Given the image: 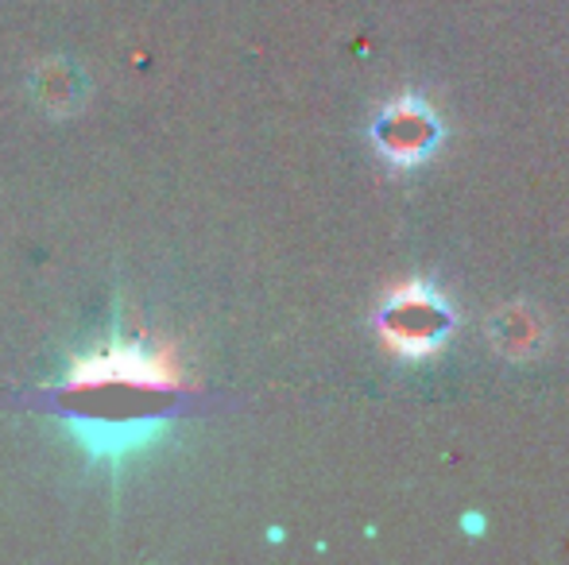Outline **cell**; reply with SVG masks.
Segmentation results:
<instances>
[{
    "instance_id": "cell-4",
    "label": "cell",
    "mask_w": 569,
    "mask_h": 565,
    "mask_svg": "<svg viewBox=\"0 0 569 565\" xmlns=\"http://www.w3.org/2000/svg\"><path fill=\"white\" fill-rule=\"evenodd\" d=\"M500 325H508L511 337L503 341V349H516V345H527V317L523 314H511V317H500Z\"/></svg>"
},
{
    "instance_id": "cell-3",
    "label": "cell",
    "mask_w": 569,
    "mask_h": 565,
    "mask_svg": "<svg viewBox=\"0 0 569 565\" xmlns=\"http://www.w3.org/2000/svg\"><path fill=\"white\" fill-rule=\"evenodd\" d=\"M78 380H124V384H148V387H163L171 384V369H167L163 356L143 353V349H109L101 356H90V361L78 369Z\"/></svg>"
},
{
    "instance_id": "cell-1",
    "label": "cell",
    "mask_w": 569,
    "mask_h": 565,
    "mask_svg": "<svg viewBox=\"0 0 569 565\" xmlns=\"http://www.w3.org/2000/svg\"><path fill=\"white\" fill-rule=\"evenodd\" d=\"M450 325H453L450 306L422 283L396 286L380 314L383 341L403 356H422L435 345H442Z\"/></svg>"
},
{
    "instance_id": "cell-2",
    "label": "cell",
    "mask_w": 569,
    "mask_h": 565,
    "mask_svg": "<svg viewBox=\"0 0 569 565\" xmlns=\"http://www.w3.org/2000/svg\"><path fill=\"white\" fill-rule=\"evenodd\" d=\"M376 143H380V151L391 163L415 167V163H422V159L430 155V148L438 143V124L427 109L396 105L376 124Z\"/></svg>"
}]
</instances>
